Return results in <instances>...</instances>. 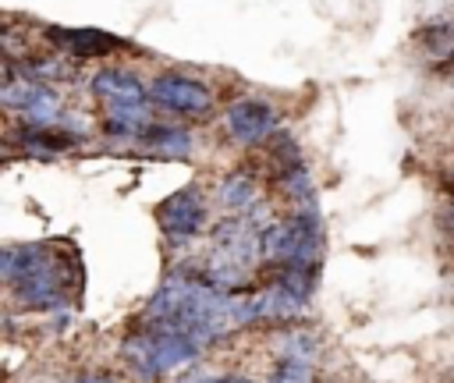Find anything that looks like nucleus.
I'll list each match as a JSON object with an SVG mask.
<instances>
[{
	"label": "nucleus",
	"mask_w": 454,
	"mask_h": 383,
	"mask_svg": "<svg viewBox=\"0 0 454 383\" xmlns=\"http://www.w3.org/2000/svg\"><path fill=\"white\" fill-rule=\"evenodd\" d=\"M46 39L53 46H60L64 53H71L74 60H96V57H110L114 50H121L124 43L110 32L99 28H46Z\"/></svg>",
	"instance_id": "0eeeda50"
},
{
	"label": "nucleus",
	"mask_w": 454,
	"mask_h": 383,
	"mask_svg": "<svg viewBox=\"0 0 454 383\" xmlns=\"http://www.w3.org/2000/svg\"><path fill=\"white\" fill-rule=\"evenodd\" d=\"M419 39L426 43V50L447 53V50H454V21H429V25L419 32Z\"/></svg>",
	"instance_id": "4468645a"
},
{
	"label": "nucleus",
	"mask_w": 454,
	"mask_h": 383,
	"mask_svg": "<svg viewBox=\"0 0 454 383\" xmlns=\"http://www.w3.org/2000/svg\"><path fill=\"white\" fill-rule=\"evenodd\" d=\"M277 351H280V358H301V362H312L316 351H319V340H316L309 330H287V333L277 340Z\"/></svg>",
	"instance_id": "ddd939ff"
},
{
	"label": "nucleus",
	"mask_w": 454,
	"mask_h": 383,
	"mask_svg": "<svg viewBox=\"0 0 454 383\" xmlns=\"http://www.w3.org/2000/svg\"><path fill=\"white\" fill-rule=\"evenodd\" d=\"M43 89H46L43 82L28 78L25 71H18V64H14V60H7V78H4V89H0V103H4L7 110L25 113V110L39 99V92H43Z\"/></svg>",
	"instance_id": "1a4fd4ad"
},
{
	"label": "nucleus",
	"mask_w": 454,
	"mask_h": 383,
	"mask_svg": "<svg viewBox=\"0 0 454 383\" xmlns=\"http://www.w3.org/2000/svg\"><path fill=\"white\" fill-rule=\"evenodd\" d=\"M199 351H206V348L195 344L192 337L174 333V330H153V326H142V333L124 337V348H121L124 362L142 379H160L163 372L199 358Z\"/></svg>",
	"instance_id": "f03ea898"
},
{
	"label": "nucleus",
	"mask_w": 454,
	"mask_h": 383,
	"mask_svg": "<svg viewBox=\"0 0 454 383\" xmlns=\"http://www.w3.org/2000/svg\"><path fill=\"white\" fill-rule=\"evenodd\" d=\"M18 149L32 152V156H57V152H67L71 145H78L82 138H74L71 131H64L60 124H35V128H25L18 131Z\"/></svg>",
	"instance_id": "6e6552de"
},
{
	"label": "nucleus",
	"mask_w": 454,
	"mask_h": 383,
	"mask_svg": "<svg viewBox=\"0 0 454 383\" xmlns=\"http://www.w3.org/2000/svg\"><path fill=\"white\" fill-rule=\"evenodd\" d=\"M89 89L106 106H142V103H149V85H142L131 71H121V67L96 71L92 82H89Z\"/></svg>",
	"instance_id": "423d86ee"
},
{
	"label": "nucleus",
	"mask_w": 454,
	"mask_h": 383,
	"mask_svg": "<svg viewBox=\"0 0 454 383\" xmlns=\"http://www.w3.org/2000/svg\"><path fill=\"white\" fill-rule=\"evenodd\" d=\"M71 383H117V379H110V376H103V372H92V376H78V379H71Z\"/></svg>",
	"instance_id": "dca6fc26"
},
{
	"label": "nucleus",
	"mask_w": 454,
	"mask_h": 383,
	"mask_svg": "<svg viewBox=\"0 0 454 383\" xmlns=\"http://www.w3.org/2000/svg\"><path fill=\"white\" fill-rule=\"evenodd\" d=\"M270 383H312V362L301 358H280Z\"/></svg>",
	"instance_id": "2eb2a0df"
},
{
	"label": "nucleus",
	"mask_w": 454,
	"mask_h": 383,
	"mask_svg": "<svg viewBox=\"0 0 454 383\" xmlns=\"http://www.w3.org/2000/svg\"><path fill=\"white\" fill-rule=\"evenodd\" d=\"M145 149H156L163 156H188L192 152V135L184 128H174V124H163V121H153L142 138H138Z\"/></svg>",
	"instance_id": "9b49d317"
},
{
	"label": "nucleus",
	"mask_w": 454,
	"mask_h": 383,
	"mask_svg": "<svg viewBox=\"0 0 454 383\" xmlns=\"http://www.w3.org/2000/svg\"><path fill=\"white\" fill-rule=\"evenodd\" d=\"M223 128H227V135H231L234 142H241V145H259V142H266L270 135L280 131V113H277L266 99L248 96V99H238V103L227 106Z\"/></svg>",
	"instance_id": "39448f33"
},
{
	"label": "nucleus",
	"mask_w": 454,
	"mask_h": 383,
	"mask_svg": "<svg viewBox=\"0 0 454 383\" xmlns=\"http://www.w3.org/2000/svg\"><path fill=\"white\" fill-rule=\"evenodd\" d=\"M149 103H156L160 110H170V113L199 117V113H209L213 92H209V85H202V82H195V78H188V74L167 71V74L153 78V85H149Z\"/></svg>",
	"instance_id": "7ed1b4c3"
},
{
	"label": "nucleus",
	"mask_w": 454,
	"mask_h": 383,
	"mask_svg": "<svg viewBox=\"0 0 454 383\" xmlns=\"http://www.w3.org/2000/svg\"><path fill=\"white\" fill-rule=\"evenodd\" d=\"M447 223H450V231H454V206H450V213H447Z\"/></svg>",
	"instance_id": "f3484780"
},
{
	"label": "nucleus",
	"mask_w": 454,
	"mask_h": 383,
	"mask_svg": "<svg viewBox=\"0 0 454 383\" xmlns=\"http://www.w3.org/2000/svg\"><path fill=\"white\" fill-rule=\"evenodd\" d=\"M0 277L25 309H57L67 301L82 273H78V255L60 262L57 245L28 241V245H7L0 252Z\"/></svg>",
	"instance_id": "f257e3e1"
},
{
	"label": "nucleus",
	"mask_w": 454,
	"mask_h": 383,
	"mask_svg": "<svg viewBox=\"0 0 454 383\" xmlns=\"http://www.w3.org/2000/svg\"><path fill=\"white\" fill-rule=\"evenodd\" d=\"M153 124L145 103L142 106H106V121L103 131L110 138H142V131Z\"/></svg>",
	"instance_id": "9d476101"
},
{
	"label": "nucleus",
	"mask_w": 454,
	"mask_h": 383,
	"mask_svg": "<svg viewBox=\"0 0 454 383\" xmlns=\"http://www.w3.org/2000/svg\"><path fill=\"white\" fill-rule=\"evenodd\" d=\"M255 195H259V184H255V177L245 174V170H234V174H227V177L216 184V199H220L223 209L248 213V209L255 206Z\"/></svg>",
	"instance_id": "f8f14e48"
},
{
	"label": "nucleus",
	"mask_w": 454,
	"mask_h": 383,
	"mask_svg": "<svg viewBox=\"0 0 454 383\" xmlns=\"http://www.w3.org/2000/svg\"><path fill=\"white\" fill-rule=\"evenodd\" d=\"M156 216H160V227H163V234H167L170 245H184V241H192V238L202 231V223H206L202 192H199L195 184L177 188L174 195L163 199V206H160Z\"/></svg>",
	"instance_id": "20e7f679"
}]
</instances>
